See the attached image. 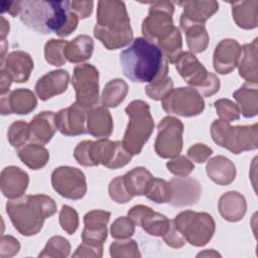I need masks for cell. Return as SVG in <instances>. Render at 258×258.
Returning <instances> with one entry per match:
<instances>
[{
	"instance_id": "cell-1",
	"label": "cell",
	"mask_w": 258,
	"mask_h": 258,
	"mask_svg": "<svg viewBox=\"0 0 258 258\" xmlns=\"http://www.w3.org/2000/svg\"><path fill=\"white\" fill-rule=\"evenodd\" d=\"M18 16L28 28L42 34L70 35L78 26L79 17L71 10V1H18Z\"/></svg>"
},
{
	"instance_id": "cell-2",
	"label": "cell",
	"mask_w": 258,
	"mask_h": 258,
	"mask_svg": "<svg viewBox=\"0 0 258 258\" xmlns=\"http://www.w3.org/2000/svg\"><path fill=\"white\" fill-rule=\"evenodd\" d=\"M122 72L135 83H152L167 77L168 61L161 49L144 37H137L119 55Z\"/></svg>"
},
{
	"instance_id": "cell-3",
	"label": "cell",
	"mask_w": 258,
	"mask_h": 258,
	"mask_svg": "<svg viewBox=\"0 0 258 258\" xmlns=\"http://www.w3.org/2000/svg\"><path fill=\"white\" fill-rule=\"evenodd\" d=\"M94 35L107 49H118L133 39V31L125 3L117 0L98 2Z\"/></svg>"
},
{
	"instance_id": "cell-4",
	"label": "cell",
	"mask_w": 258,
	"mask_h": 258,
	"mask_svg": "<svg viewBox=\"0 0 258 258\" xmlns=\"http://www.w3.org/2000/svg\"><path fill=\"white\" fill-rule=\"evenodd\" d=\"M6 212L14 228L28 237L36 235L44 220L56 213V204L46 195H27L7 202Z\"/></svg>"
},
{
	"instance_id": "cell-5",
	"label": "cell",
	"mask_w": 258,
	"mask_h": 258,
	"mask_svg": "<svg viewBox=\"0 0 258 258\" xmlns=\"http://www.w3.org/2000/svg\"><path fill=\"white\" fill-rule=\"evenodd\" d=\"M129 118L123 137L124 147L132 154H139L154 129V121L149 105L142 100H134L125 108Z\"/></svg>"
},
{
	"instance_id": "cell-6",
	"label": "cell",
	"mask_w": 258,
	"mask_h": 258,
	"mask_svg": "<svg viewBox=\"0 0 258 258\" xmlns=\"http://www.w3.org/2000/svg\"><path fill=\"white\" fill-rule=\"evenodd\" d=\"M211 135L215 143L234 154L257 149L258 124L231 126L224 120H215L211 126Z\"/></svg>"
},
{
	"instance_id": "cell-7",
	"label": "cell",
	"mask_w": 258,
	"mask_h": 258,
	"mask_svg": "<svg viewBox=\"0 0 258 258\" xmlns=\"http://www.w3.org/2000/svg\"><path fill=\"white\" fill-rule=\"evenodd\" d=\"M174 64L185 83L199 92L202 97H211L219 91V78L215 74L208 72L192 52L182 51Z\"/></svg>"
},
{
	"instance_id": "cell-8",
	"label": "cell",
	"mask_w": 258,
	"mask_h": 258,
	"mask_svg": "<svg viewBox=\"0 0 258 258\" xmlns=\"http://www.w3.org/2000/svg\"><path fill=\"white\" fill-rule=\"evenodd\" d=\"M171 222L184 240L196 247L207 245L216 230L215 221L208 213L184 211Z\"/></svg>"
},
{
	"instance_id": "cell-9",
	"label": "cell",
	"mask_w": 258,
	"mask_h": 258,
	"mask_svg": "<svg viewBox=\"0 0 258 258\" xmlns=\"http://www.w3.org/2000/svg\"><path fill=\"white\" fill-rule=\"evenodd\" d=\"M173 3L170 1H155L149 7V13L142 22V33L147 40L157 43L167 36L174 28L172 14Z\"/></svg>"
},
{
	"instance_id": "cell-10",
	"label": "cell",
	"mask_w": 258,
	"mask_h": 258,
	"mask_svg": "<svg viewBox=\"0 0 258 258\" xmlns=\"http://www.w3.org/2000/svg\"><path fill=\"white\" fill-rule=\"evenodd\" d=\"M154 150L161 158H174L179 155L183 141V124L175 117H164L157 125Z\"/></svg>"
},
{
	"instance_id": "cell-11",
	"label": "cell",
	"mask_w": 258,
	"mask_h": 258,
	"mask_svg": "<svg viewBox=\"0 0 258 258\" xmlns=\"http://www.w3.org/2000/svg\"><path fill=\"white\" fill-rule=\"evenodd\" d=\"M72 85L76 92V102L92 109L99 101V72L90 63L78 64L74 69Z\"/></svg>"
},
{
	"instance_id": "cell-12",
	"label": "cell",
	"mask_w": 258,
	"mask_h": 258,
	"mask_svg": "<svg viewBox=\"0 0 258 258\" xmlns=\"http://www.w3.org/2000/svg\"><path fill=\"white\" fill-rule=\"evenodd\" d=\"M161 105L166 113L182 117L197 116L205 109V101L200 93L184 87L172 89L161 100Z\"/></svg>"
},
{
	"instance_id": "cell-13",
	"label": "cell",
	"mask_w": 258,
	"mask_h": 258,
	"mask_svg": "<svg viewBox=\"0 0 258 258\" xmlns=\"http://www.w3.org/2000/svg\"><path fill=\"white\" fill-rule=\"evenodd\" d=\"M132 154L124 147L122 141H111L100 138L90 144V157L92 166L102 164L111 169H117L128 164Z\"/></svg>"
},
{
	"instance_id": "cell-14",
	"label": "cell",
	"mask_w": 258,
	"mask_h": 258,
	"mask_svg": "<svg viewBox=\"0 0 258 258\" xmlns=\"http://www.w3.org/2000/svg\"><path fill=\"white\" fill-rule=\"evenodd\" d=\"M53 189L69 200H81L87 192V181L84 172L72 166H59L51 173Z\"/></svg>"
},
{
	"instance_id": "cell-15",
	"label": "cell",
	"mask_w": 258,
	"mask_h": 258,
	"mask_svg": "<svg viewBox=\"0 0 258 258\" xmlns=\"http://www.w3.org/2000/svg\"><path fill=\"white\" fill-rule=\"evenodd\" d=\"M132 222L143 229L147 234L155 237H163L168 231L170 221L162 214L154 212L144 205L132 207L128 212Z\"/></svg>"
},
{
	"instance_id": "cell-16",
	"label": "cell",
	"mask_w": 258,
	"mask_h": 258,
	"mask_svg": "<svg viewBox=\"0 0 258 258\" xmlns=\"http://www.w3.org/2000/svg\"><path fill=\"white\" fill-rule=\"evenodd\" d=\"M90 110L77 102L68 108L59 110L55 114L57 130L66 136H77L87 133V115Z\"/></svg>"
},
{
	"instance_id": "cell-17",
	"label": "cell",
	"mask_w": 258,
	"mask_h": 258,
	"mask_svg": "<svg viewBox=\"0 0 258 258\" xmlns=\"http://www.w3.org/2000/svg\"><path fill=\"white\" fill-rule=\"evenodd\" d=\"M171 197L169 204L173 207H185L197 204L202 195L200 182L186 176H177L169 180Z\"/></svg>"
},
{
	"instance_id": "cell-18",
	"label": "cell",
	"mask_w": 258,
	"mask_h": 258,
	"mask_svg": "<svg viewBox=\"0 0 258 258\" xmlns=\"http://www.w3.org/2000/svg\"><path fill=\"white\" fill-rule=\"evenodd\" d=\"M241 55V45L232 38L221 40L215 48L213 56L214 69L221 75H227L233 72L239 63Z\"/></svg>"
},
{
	"instance_id": "cell-19",
	"label": "cell",
	"mask_w": 258,
	"mask_h": 258,
	"mask_svg": "<svg viewBox=\"0 0 258 258\" xmlns=\"http://www.w3.org/2000/svg\"><path fill=\"white\" fill-rule=\"evenodd\" d=\"M37 100L34 93L28 89H16L3 95L0 100L1 114H28L35 109Z\"/></svg>"
},
{
	"instance_id": "cell-20",
	"label": "cell",
	"mask_w": 258,
	"mask_h": 258,
	"mask_svg": "<svg viewBox=\"0 0 258 258\" xmlns=\"http://www.w3.org/2000/svg\"><path fill=\"white\" fill-rule=\"evenodd\" d=\"M29 182L28 174L18 166H7L1 171L0 186L4 197L14 200L22 197Z\"/></svg>"
},
{
	"instance_id": "cell-21",
	"label": "cell",
	"mask_w": 258,
	"mask_h": 258,
	"mask_svg": "<svg viewBox=\"0 0 258 258\" xmlns=\"http://www.w3.org/2000/svg\"><path fill=\"white\" fill-rule=\"evenodd\" d=\"M70 81V75L64 70L51 71L42 76L35 85V93L37 97L46 101L56 95H60L67 91Z\"/></svg>"
},
{
	"instance_id": "cell-22",
	"label": "cell",
	"mask_w": 258,
	"mask_h": 258,
	"mask_svg": "<svg viewBox=\"0 0 258 258\" xmlns=\"http://www.w3.org/2000/svg\"><path fill=\"white\" fill-rule=\"evenodd\" d=\"M1 70L16 83H25L28 81L33 70V60L31 56L22 50L10 52L1 63Z\"/></svg>"
},
{
	"instance_id": "cell-23",
	"label": "cell",
	"mask_w": 258,
	"mask_h": 258,
	"mask_svg": "<svg viewBox=\"0 0 258 258\" xmlns=\"http://www.w3.org/2000/svg\"><path fill=\"white\" fill-rule=\"evenodd\" d=\"M56 130L55 114L51 111H43L34 116L29 123V140L32 143L44 145L51 140Z\"/></svg>"
},
{
	"instance_id": "cell-24",
	"label": "cell",
	"mask_w": 258,
	"mask_h": 258,
	"mask_svg": "<svg viewBox=\"0 0 258 258\" xmlns=\"http://www.w3.org/2000/svg\"><path fill=\"white\" fill-rule=\"evenodd\" d=\"M176 3L183 8L179 21L195 24H205L219 9L217 1H179Z\"/></svg>"
},
{
	"instance_id": "cell-25",
	"label": "cell",
	"mask_w": 258,
	"mask_h": 258,
	"mask_svg": "<svg viewBox=\"0 0 258 258\" xmlns=\"http://www.w3.org/2000/svg\"><path fill=\"white\" fill-rule=\"evenodd\" d=\"M87 132L98 138H106L112 134L113 119L104 106L91 109L87 115Z\"/></svg>"
},
{
	"instance_id": "cell-26",
	"label": "cell",
	"mask_w": 258,
	"mask_h": 258,
	"mask_svg": "<svg viewBox=\"0 0 258 258\" xmlns=\"http://www.w3.org/2000/svg\"><path fill=\"white\" fill-rule=\"evenodd\" d=\"M221 216L229 222H238L243 219L247 204L244 196L238 191H228L221 196L218 203Z\"/></svg>"
},
{
	"instance_id": "cell-27",
	"label": "cell",
	"mask_w": 258,
	"mask_h": 258,
	"mask_svg": "<svg viewBox=\"0 0 258 258\" xmlns=\"http://www.w3.org/2000/svg\"><path fill=\"white\" fill-rule=\"evenodd\" d=\"M208 176L219 185H228L236 177V166L227 157L217 155L211 158L206 166Z\"/></svg>"
},
{
	"instance_id": "cell-28",
	"label": "cell",
	"mask_w": 258,
	"mask_h": 258,
	"mask_svg": "<svg viewBox=\"0 0 258 258\" xmlns=\"http://www.w3.org/2000/svg\"><path fill=\"white\" fill-rule=\"evenodd\" d=\"M257 40L258 39L255 38L251 43L241 46V55L238 63L239 75L250 84H257L258 82Z\"/></svg>"
},
{
	"instance_id": "cell-29",
	"label": "cell",
	"mask_w": 258,
	"mask_h": 258,
	"mask_svg": "<svg viewBox=\"0 0 258 258\" xmlns=\"http://www.w3.org/2000/svg\"><path fill=\"white\" fill-rule=\"evenodd\" d=\"M233 19L236 24L243 29H253L257 27L258 1H238L231 2Z\"/></svg>"
},
{
	"instance_id": "cell-30",
	"label": "cell",
	"mask_w": 258,
	"mask_h": 258,
	"mask_svg": "<svg viewBox=\"0 0 258 258\" xmlns=\"http://www.w3.org/2000/svg\"><path fill=\"white\" fill-rule=\"evenodd\" d=\"M234 99L240 105V112L245 118H252L258 113L257 84L245 83L233 93Z\"/></svg>"
},
{
	"instance_id": "cell-31",
	"label": "cell",
	"mask_w": 258,
	"mask_h": 258,
	"mask_svg": "<svg viewBox=\"0 0 258 258\" xmlns=\"http://www.w3.org/2000/svg\"><path fill=\"white\" fill-rule=\"evenodd\" d=\"M94 50V40L86 34L77 36L68 42L64 50L67 60L73 63H79L91 58Z\"/></svg>"
},
{
	"instance_id": "cell-32",
	"label": "cell",
	"mask_w": 258,
	"mask_h": 258,
	"mask_svg": "<svg viewBox=\"0 0 258 258\" xmlns=\"http://www.w3.org/2000/svg\"><path fill=\"white\" fill-rule=\"evenodd\" d=\"M179 24L185 33L186 43L190 52L200 53L205 51L210 40L205 24H195L185 21H179Z\"/></svg>"
},
{
	"instance_id": "cell-33",
	"label": "cell",
	"mask_w": 258,
	"mask_h": 258,
	"mask_svg": "<svg viewBox=\"0 0 258 258\" xmlns=\"http://www.w3.org/2000/svg\"><path fill=\"white\" fill-rule=\"evenodd\" d=\"M122 176L126 189L132 198L135 196L144 195L150 180L153 177L151 172L143 166L135 167Z\"/></svg>"
},
{
	"instance_id": "cell-34",
	"label": "cell",
	"mask_w": 258,
	"mask_h": 258,
	"mask_svg": "<svg viewBox=\"0 0 258 258\" xmlns=\"http://www.w3.org/2000/svg\"><path fill=\"white\" fill-rule=\"evenodd\" d=\"M18 157L29 168L37 170L42 168L49 159V153L45 147L37 143H29L18 150Z\"/></svg>"
},
{
	"instance_id": "cell-35",
	"label": "cell",
	"mask_w": 258,
	"mask_h": 258,
	"mask_svg": "<svg viewBox=\"0 0 258 258\" xmlns=\"http://www.w3.org/2000/svg\"><path fill=\"white\" fill-rule=\"evenodd\" d=\"M128 93V85L122 79L109 81L102 93V104L104 107L116 108L120 105Z\"/></svg>"
},
{
	"instance_id": "cell-36",
	"label": "cell",
	"mask_w": 258,
	"mask_h": 258,
	"mask_svg": "<svg viewBox=\"0 0 258 258\" xmlns=\"http://www.w3.org/2000/svg\"><path fill=\"white\" fill-rule=\"evenodd\" d=\"M156 45L161 49L167 61L174 63L179 54L182 52V40L179 29L174 26L173 30L167 36L159 40Z\"/></svg>"
},
{
	"instance_id": "cell-37",
	"label": "cell",
	"mask_w": 258,
	"mask_h": 258,
	"mask_svg": "<svg viewBox=\"0 0 258 258\" xmlns=\"http://www.w3.org/2000/svg\"><path fill=\"white\" fill-rule=\"evenodd\" d=\"M144 196H146L147 199L151 200L156 204L169 203L171 197L169 182L161 178L152 177L146 188Z\"/></svg>"
},
{
	"instance_id": "cell-38",
	"label": "cell",
	"mask_w": 258,
	"mask_h": 258,
	"mask_svg": "<svg viewBox=\"0 0 258 258\" xmlns=\"http://www.w3.org/2000/svg\"><path fill=\"white\" fill-rule=\"evenodd\" d=\"M69 41L62 39H50L44 45L45 60L54 67H60L66 63L67 58L64 55L66 46Z\"/></svg>"
},
{
	"instance_id": "cell-39",
	"label": "cell",
	"mask_w": 258,
	"mask_h": 258,
	"mask_svg": "<svg viewBox=\"0 0 258 258\" xmlns=\"http://www.w3.org/2000/svg\"><path fill=\"white\" fill-rule=\"evenodd\" d=\"M71 251V245L67 239L61 236H53L51 237L42 252L39 253V257H56L62 258L68 257Z\"/></svg>"
},
{
	"instance_id": "cell-40",
	"label": "cell",
	"mask_w": 258,
	"mask_h": 258,
	"mask_svg": "<svg viewBox=\"0 0 258 258\" xmlns=\"http://www.w3.org/2000/svg\"><path fill=\"white\" fill-rule=\"evenodd\" d=\"M7 138L9 143L15 147L19 148L26 143L30 138L29 124L23 120H17L13 122L8 129Z\"/></svg>"
},
{
	"instance_id": "cell-41",
	"label": "cell",
	"mask_w": 258,
	"mask_h": 258,
	"mask_svg": "<svg viewBox=\"0 0 258 258\" xmlns=\"http://www.w3.org/2000/svg\"><path fill=\"white\" fill-rule=\"evenodd\" d=\"M110 254L112 257H140L138 245L134 240L121 239L115 241L110 246Z\"/></svg>"
},
{
	"instance_id": "cell-42",
	"label": "cell",
	"mask_w": 258,
	"mask_h": 258,
	"mask_svg": "<svg viewBox=\"0 0 258 258\" xmlns=\"http://www.w3.org/2000/svg\"><path fill=\"white\" fill-rule=\"evenodd\" d=\"M217 114L221 120L226 122H232L240 118L239 107L229 99H219L214 103Z\"/></svg>"
},
{
	"instance_id": "cell-43",
	"label": "cell",
	"mask_w": 258,
	"mask_h": 258,
	"mask_svg": "<svg viewBox=\"0 0 258 258\" xmlns=\"http://www.w3.org/2000/svg\"><path fill=\"white\" fill-rule=\"evenodd\" d=\"M173 89V82L171 78L166 77L161 80H156L148 84L145 88L146 95L153 100H162Z\"/></svg>"
},
{
	"instance_id": "cell-44",
	"label": "cell",
	"mask_w": 258,
	"mask_h": 258,
	"mask_svg": "<svg viewBox=\"0 0 258 258\" xmlns=\"http://www.w3.org/2000/svg\"><path fill=\"white\" fill-rule=\"evenodd\" d=\"M135 232V224L129 217H119L111 225V235L115 239H128Z\"/></svg>"
},
{
	"instance_id": "cell-45",
	"label": "cell",
	"mask_w": 258,
	"mask_h": 258,
	"mask_svg": "<svg viewBox=\"0 0 258 258\" xmlns=\"http://www.w3.org/2000/svg\"><path fill=\"white\" fill-rule=\"evenodd\" d=\"M111 214L103 210H93L84 217L85 228L89 230H101L107 228L106 225L110 220Z\"/></svg>"
},
{
	"instance_id": "cell-46",
	"label": "cell",
	"mask_w": 258,
	"mask_h": 258,
	"mask_svg": "<svg viewBox=\"0 0 258 258\" xmlns=\"http://www.w3.org/2000/svg\"><path fill=\"white\" fill-rule=\"evenodd\" d=\"M59 224L63 231L73 235L79 227V216L76 210L67 205L62 206L59 212Z\"/></svg>"
},
{
	"instance_id": "cell-47",
	"label": "cell",
	"mask_w": 258,
	"mask_h": 258,
	"mask_svg": "<svg viewBox=\"0 0 258 258\" xmlns=\"http://www.w3.org/2000/svg\"><path fill=\"white\" fill-rule=\"evenodd\" d=\"M109 196L118 204H126L132 199L126 189L123 176H117L111 180L109 183Z\"/></svg>"
},
{
	"instance_id": "cell-48",
	"label": "cell",
	"mask_w": 258,
	"mask_h": 258,
	"mask_svg": "<svg viewBox=\"0 0 258 258\" xmlns=\"http://www.w3.org/2000/svg\"><path fill=\"white\" fill-rule=\"evenodd\" d=\"M169 172L176 176H187L195 168L194 163L185 156L178 155L166 163Z\"/></svg>"
},
{
	"instance_id": "cell-49",
	"label": "cell",
	"mask_w": 258,
	"mask_h": 258,
	"mask_svg": "<svg viewBox=\"0 0 258 258\" xmlns=\"http://www.w3.org/2000/svg\"><path fill=\"white\" fill-rule=\"evenodd\" d=\"M213 149L203 143H197L188 148L187 156L197 163H204L212 155Z\"/></svg>"
},
{
	"instance_id": "cell-50",
	"label": "cell",
	"mask_w": 258,
	"mask_h": 258,
	"mask_svg": "<svg viewBox=\"0 0 258 258\" xmlns=\"http://www.w3.org/2000/svg\"><path fill=\"white\" fill-rule=\"evenodd\" d=\"M20 249V244L12 236H5L3 235L1 237V242H0V256L1 257H12L15 254L18 253Z\"/></svg>"
},
{
	"instance_id": "cell-51",
	"label": "cell",
	"mask_w": 258,
	"mask_h": 258,
	"mask_svg": "<svg viewBox=\"0 0 258 258\" xmlns=\"http://www.w3.org/2000/svg\"><path fill=\"white\" fill-rule=\"evenodd\" d=\"M162 238H163L164 242L168 246H170L172 248H180V247H182L186 243L184 238L175 229V227H174V225L172 224L171 221H170V225H169L168 231L166 232V234Z\"/></svg>"
},
{
	"instance_id": "cell-52",
	"label": "cell",
	"mask_w": 258,
	"mask_h": 258,
	"mask_svg": "<svg viewBox=\"0 0 258 258\" xmlns=\"http://www.w3.org/2000/svg\"><path fill=\"white\" fill-rule=\"evenodd\" d=\"M103 247L82 243L73 254V257H102Z\"/></svg>"
},
{
	"instance_id": "cell-53",
	"label": "cell",
	"mask_w": 258,
	"mask_h": 258,
	"mask_svg": "<svg viewBox=\"0 0 258 258\" xmlns=\"http://www.w3.org/2000/svg\"><path fill=\"white\" fill-rule=\"evenodd\" d=\"M93 1H71V10L74 11L79 19L87 18L93 11Z\"/></svg>"
},
{
	"instance_id": "cell-54",
	"label": "cell",
	"mask_w": 258,
	"mask_h": 258,
	"mask_svg": "<svg viewBox=\"0 0 258 258\" xmlns=\"http://www.w3.org/2000/svg\"><path fill=\"white\" fill-rule=\"evenodd\" d=\"M1 77H0V80H1V83H0V92H1V95L3 96V95H5L6 93H8V91H9V88H10V85H11V83L13 82L12 81V79L8 76V74L5 72V71H3V70H1Z\"/></svg>"
},
{
	"instance_id": "cell-55",
	"label": "cell",
	"mask_w": 258,
	"mask_h": 258,
	"mask_svg": "<svg viewBox=\"0 0 258 258\" xmlns=\"http://www.w3.org/2000/svg\"><path fill=\"white\" fill-rule=\"evenodd\" d=\"M1 19V29H0V34H1V40L5 39V36L9 33V22L3 17H0Z\"/></svg>"
}]
</instances>
